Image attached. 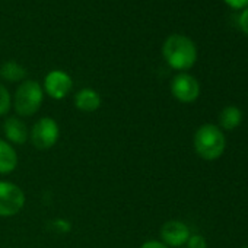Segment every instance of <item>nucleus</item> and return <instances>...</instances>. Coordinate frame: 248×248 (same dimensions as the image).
I'll list each match as a JSON object with an SVG mask.
<instances>
[{
    "label": "nucleus",
    "instance_id": "6ab92c4d",
    "mask_svg": "<svg viewBox=\"0 0 248 248\" xmlns=\"http://www.w3.org/2000/svg\"><path fill=\"white\" fill-rule=\"evenodd\" d=\"M180 248H187V247H180Z\"/></svg>",
    "mask_w": 248,
    "mask_h": 248
},
{
    "label": "nucleus",
    "instance_id": "9b49d317",
    "mask_svg": "<svg viewBox=\"0 0 248 248\" xmlns=\"http://www.w3.org/2000/svg\"><path fill=\"white\" fill-rule=\"evenodd\" d=\"M18 167V155L15 148L0 139V174H11Z\"/></svg>",
    "mask_w": 248,
    "mask_h": 248
},
{
    "label": "nucleus",
    "instance_id": "aec40b11",
    "mask_svg": "<svg viewBox=\"0 0 248 248\" xmlns=\"http://www.w3.org/2000/svg\"><path fill=\"white\" fill-rule=\"evenodd\" d=\"M242 248H248V247H242Z\"/></svg>",
    "mask_w": 248,
    "mask_h": 248
},
{
    "label": "nucleus",
    "instance_id": "0eeeda50",
    "mask_svg": "<svg viewBox=\"0 0 248 248\" xmlns=\"http://www.w3.org/2000/svg\"><path fill=\"white\" fill-rule=\"evenodd\" d=\"M73 88V80L64 70H51L44 78V92L53 99H64Z\"/></svg>",
    "mask_w": 248,
    "mask_h": 248
},
{
    "label": "nucleus",
    "instance_id": "4468645a",
    "mask_svg": "<svg viewBox=\"0 0 248 248\" xmlns=\"http://www.w3.org/2000/svg\"><path fill=\"white\" fill-rule=\"evenodd\" d=\"M11 107H12L11 92L3 83H0V117L6 115L11 111Z\"/></svg>",
    "mask_w": 248,
    "mask_h": 248
},
{
    "label": "nucleus",
    "instance_id": "20e7f679",
    "mask_svg": "<svg viewBox=\"0 0 248 248\" xmlns=\"http://www.w3.org/2000/svg\"><path fill=\"white\" fill-rule=\"evenodd\" d=\"M60 138V127L54 118L43 117L40 118L30 132V140L38 151L51 149Z\"/></svg>",
    "mask_w": 248,
    "mask_h": 248
},
{
    "label": "nucleus",
    "instance_id": "a211bd4d",
    "mask_svg": "<svg viewBox=\"0 0 248 248\" xmlns=\"http://www.w3.org/2000/svg\"><path fill=\"white\" fill-rule=\"evenodd\" d=\"M225 3L233 9H241V8L248 6V0H225Z\"/></svg>",
    "mask_w": 248,
    "mask_h": 248
},
{
    "label": "nucleus",
    "instance_id": "ddd939ff",
    "mask_svg": "<svg viewBox=\"0 0 248 248\" xmlns=\"http://www.w3.org/2000/svg\"><path fill=\"white\" fill-rule=\"evenodd\" d=\"M0 78L6 82H24L27 78V69L15 60H8L0 66Z\"/></svg>",
    "mask_w": 248,
    "mask_h": 248
},
{
    "label": "nucleus",
    "instance_id": "f257e3e1",
    "mask_svg": "<svg viewBox=\"0 0 248 248\" xmlns=\"http://www.w3.org/2000/svg\"><path fill=\"white\" fill-rule=\"evenodd\" d=\"M162 56L170 67L186 72L194 66L197 60V48L191 38L181 34H172L164 41Z\"/></svg>",
    "mask_w": 248,
    "mask_h": 248
},
{
    "label": "nucleus",
    "instance_id": "9d476101",
    "mask_svg": "<svg viewBox=\"0 0 248 248\" xmlns=\"http://www.w3.org/2000/svg\"><path fill=\"white\" fill-rule=\"evenodd\" d=\"M75 107L82 112H93L101 107V95L92 88H83L76 92L73 98Z\"/></svg>",
    "mask_w": 248,
    "mask_h": 248
},
{
    "label": "nucleus",
    "instance_id": "dca6fc26",
    "mask_svg": "<svg viewBox=\"0 0 248 248\" xmlns=\"http://www.w3.org/2000/svg\"><path fill=\"white\" fill-rule=\"evenodd\" d=\"M239 27L245 35H248V8H245L239 16Z\"/></svg>",
    "mask_w": 248,
    "mask_h": 248
},
{
    "label": "nucleus",
    "instance_id": "f03ea898",
    "mask_svg": "<svg viewBox=\"0 0 248 248\" xmlns=\"http://www.w3.org/2000/svg\"><path fill=\"white\" fill-rule=\"evenodd\" d=\"M193 145L196 154L206 159V161H215L220 158L226 148V139L220 127L216 124H203L200 126L193 138Z\"/></svg>",
    "mask_w": 248,
    "mask_h": 248
},
{
    "label": "nucleus",
    "instance_id": "423d86ee",
    "mask_svg": "<svg viewBox=\"0 0 248 248\" xmlns=\"http://www.w3.org/2000/svg\"><path fill=\"white\" fill-rule=\"evenodd\" d=\"M171 93L177 101L183 104H191L200 95L199 80L194 76L186 72H181L177 76H174L171 82Z\"/></svg>",
    "mask_w": 248,
    "mask_h": 248
},
{
    "label": "nucleus",
    "instance_id": "6e6552de",
    "mask_svg": "<svg viewBox=\"0 0 248 248\" xmlns=\"http://www.w3.org/2000/svg\"><path fill=\"white\" fill-rule=\"evenodd\" d=\"M161 241L167 247L180 248L184 247L190 238V229L188 226L181 220H168L161 226Z\"/></svg>",
    "mask_w": 248,
    "mask_h": 248
},
{
    "label": "nucleus",
    "instance_id": "1a4fd4ad",
    "mask_svg": "<svg viewBox=\"0 0 248 248\" xmlns=\"http://www.w3.org/2000/svg\"><path fill=\"white\" fill-rule=\"evenodd\" d=\"M3 132L5 136L8 139V142L14 146V145H24L28 138H30V130L28 126L25 124V121L18 117V115H12L8 117L3 123Z\"/></svg>",
    "mask_w": 248,
    "mask_h": 248
},
{
    "label": "nucleus",
    "instance_id": "2eb2a0df",
    "mask_svg": "<svg viewBox=\"0 0 248 248\" xmlns=\"http://www.w3.org/2000/svg\"><path fill=\"white\" fill-rule=\"evenodd\" d=\"M186 247L187 248H207V242H206L204 236L196 233V235H190Z\"/></svg>",
    "mask_w": 248,
    "mask_h": 248
},
{
    "label": "nucleus",
    "instance_id": "f3484780",
    "mask_svg": "<svg viewBox=\"0 0 248 248\" xmlns=\"http://www.w3.org/2000/svg\"><path fill=\"white\" fill-rule=\"evenodd\" d=\"M140 248H170L167 247L162 241H156V239H151V241H146L140 245Z\"/></svg>",
    "mask_w": 248,
    "mask_h": 248
},
{
    "label": "nucleus",
    "instance_id": "f8f14e48",
    "mask_svg": "<svg viewBox=\"0 0 248 248\" xmlns=\"http://www.w3.org/2000/svg\"><path fill=\"white\" fill-rule=\"evenodd\" d=\"M242 123V111L235 105H228L220 111L219 126L223 130L232 132Z\"/></svg>",
    "mask_w": 248,
    "mask_h": 248
},
{
    "label": "nucleus",
    "instance_id": "39448f33",
    "mask_svg": "<svg viewBox=\"0 0 248 248\" xmlns=\"http://www.w3.org/2000/svg\"><path fill=\"white\" fill-rule=\"evenodd\" d=\"M25 206L24 190L11 181H0V217L18 215Z\"/></svg>",
    "mask_w": 248,
    "mask_h": 248
},
{
    "label": "nucleus",
    "instance_id": "7ed1b4c3",
    "mask_svg": "<svg viewBox=\"0 0 248 248\" xmlns=\"http://www.w3.org/2000/svg\"><path fill=\"white\" fill-rule=\"evenodd\" d=\"M44 101L43 86L32 79H25L18 86L14 95V108L18 117H32L35 115Z\"/></svg>",
    "mask_w": 248,
    "mask_h": 248
}]
</instances>
